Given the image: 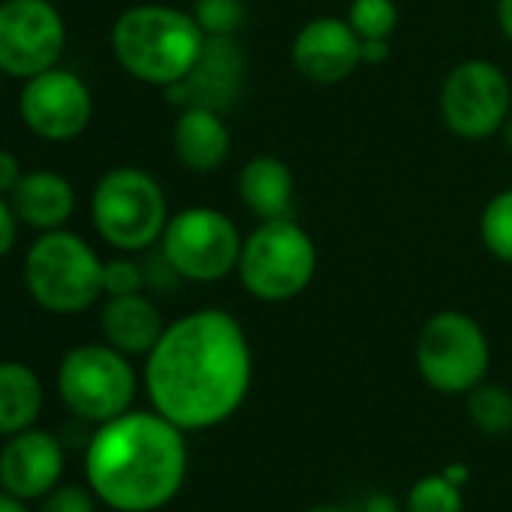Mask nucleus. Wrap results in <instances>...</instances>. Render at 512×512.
<instances>
[{
	"label": "nucleus",
	"mask_w": 512,
	"mask_h": 512,
	"mask_svg": "<svg viewBox=\"0 0 512 512\" xmlns=\"http://www.w3.org/2000/svg\"><path fill=\"white\" fill-rule=\"evenodd\" d=\"M151 407L181 431H208L232 419L253 383L244 326L223 308H199L172 323L145 356Z\"/></svg>",
	"instance_id": "f257e3e1"
},
{
	"label": "nucleus",
	"mask_w": 512,
	"mask_h": 512,
	"mask_svg": "<svg viewBox=\"0 0 512 512\" xmlns=\"http://www.w3.org/2000/svg\"><path fill=\"white\" fill-rule=\"evenodd\" d=\"M187 431L151 410H127L88 440V488L115 512H157L187 479Z\"/></svg>",
	"instance_id": "f03ea898"
},
{
	"label": "nucleus",
	"mask_w": 512,
	"mask_h": 512,
	"mask_svg": "<svg viewBox=\"0 0 512 512\" xmlns=\"http://www.w3.org/2000/svg\"><path fill=\"white\" fill-rule=\"evenodd\" d=\"M205 34L190 10L169 4H136L124 10L109 34L112 55L127 76L151 88L178 85L196 64Z\"/></svg>",
	"instance_id": "7ed1b4c3"
},
{
	"label": "nucleus",
	"mask_w": 512,
	"mask_h": 512,
	"mask_svg": "<svg viewBox=\"0 0 512 512\" xmlns=\"http://www.w3.org/2000/svg\"><path fill=\"white\" fill-rule=\"evenodd\" d=\"M320 253L311 232L290 217L260 220L241 244L238 281L244 293L266 305L299 299L317 278Z\"/></svg>",
	"instance_id": "20e7f679"
},
{
	"label": "nucleus",
	"mask_w": 512,
	"mask_h": 512,
	"mask_svg": "<svg viewBox=\"0 0 512 512\" xmlns=\"http://www.w3.org/2000/svg\"><path fill=\"white\" fill-rule=\"evenodd\" d=\"M25 290L49 314H85L103 299V260L67 226L40 232L25 253Z\"/></svg>",
	"instance_id": "39448f33"
},
{
	"label": "nucleus",
	"mask_w": 512,
	"mask_h": 512,
	"mask_svg": "<svg viewBox=\"0 0 512 512\" xmlns=\"http://www.w3.org/2000/svg\"><path fill=\"white\" fill-rule=\"evenodd\" d=\"M169 217L163 184L142 166H115L94 184V229L118 253H142L160 244Z\"/></svg>",
	"instance_id": "423d86ee"
},
{
	"label": "nucleus",
	"mask_w": 512,
	"mask_h": 512,
	"mask_svg": "<svg viewBox=\"0 0 512 512\" xmlns=\"http://www.w3.org/2000/svg\"><path fill=\"white\" fill-rule=\"evenodd\" d=\"M241 244L244 235L226 211L190 205L169 217L157 247L178 281L217 284L238 272Z\"/></svg>",
	"instance_id": "0eeeda50"
},
{
	"label": "nucleus",
	"mask_w": 512,
	"mask_h": 512,
	"mask_svg": "<svg viewBox=\"0 0 512 512\" xmlns=\"http://www.w3.org/2000/svg\"><path fill=\"white\" fill-rule=\"evenodd\" d=\"M419 377L440 395H467L485 383L491 344L485 329L464 311L446 308L431 314L413 347Z\"/></svg>",
	"instance_id": "6e6552de"
},
{
	"label": "nucleus",
	"mask_w": 512,
	"mask_h": 512,
	"mask_svg": "<svg viewBox=\"0 0 512 512\" xmlns=\"http://www.w3.org/2000/svg\"><path fill=\"white\" fill-rule=\"evenodd\" d=\"M139 377L130 356L112 344H82L67 350L58 365V395L64 407L91 425L127 413L136 401Z\"/></svg>",
	"instance_id": "1a4fd4ad"
},
{
	"label": "nucleus",
	"mask_w": 512,
	"mask_h": 512,
	"mask_svg": "<svg viewBox=\"0 0 512 512\" xmlns=\"http://www.w3.org/2000/svg\"><path fill=\"white\" fill-rule=\"evenodd\" d=\"M512 115L509 76L485 58L455 64L440 85V118L464 142H482L503 130Z\"/></svg>",
	"instance_id": "9d476101"
},
{
	"label": "nucleus",
	"mask_w": 512,
	"mask_h": 512,
	"mask_svg": "<svg viewBox=\"0 0 512 512\" xmlns=\"http://www.w3.org/2000/svg\"><path fill=\"white\" fill-rule=\"evenodd\" d=\"M67 49V25L49 0H4L0 4V70L28 82L58 67Z\"/></svg>",
	"instance_id": "9b49d317"
},
{
	"label": "nucleus",
	"mask_w": 512,
	"mask_h": 512,
	"mask_svg": "<svg viewBox=\"0 0 512 512\" xmlns=\"http://www.w3.org/2000/svg\"><path fill=\"white\" fill-rule=\"evenodd\" d=\"M19 115L43 142H70L88 130L94 118V97L82 76L52 67L25 82L19 94Z\"/></svg>",
	"instance_id": "f8f14e48"
},
{
	"label": "nucleus",
	"mask_w": 512,
	"mask_h": 512,
	"mask_svg": "<svg viewBox=\"0 0 512 512\" xmlns=\"http://www.w3.org/2000/svg\"><path fill=\"white\" fill-rule=\"evenodd\" d=\"M293 70L320 88L347 82L362 67V40L341 16L308 19L290 43Z\"/></svg>",
	"instance_id": "ddd939ff"
},
{
	"label": "nucleus",
	"mask_w": 512,
	"mask_h": 512,
	"mask_svg": "<svg viewBox=\"0 0 512 512\" xmlns=\"http://www.w3.org/2000/svg\"><path fill=\"white\" fill-rule=\"evenodd\" d=\"M247 76V55L238 43V37H208L202 46V55L196 58L193 70L172 88H166L169 103L175 106H205L226 112Z\"/></svg>",
	"instance_id": "4468645a"
},
{
	"label": "nucleus",
	"mask_w": 512,
	"mask_h": 512,
	"mask_svg": "<svg viewBox=\"0 0 512 512\" xmlns=\"http://www.w3.org/2000/svg\"><path fill=\"white\" fill-rule=\"evenodd\" d=\"M67 467L64 443L43 428H28L7 437L0 449V488L22 500H43L52 488L61 485Z\"/></svg>",
	"instance_id": "2eb2a0df"
},
{
	"label": "nucleus",
	"mask_w": 512,
	"mask_h": 512,
	"mask_svg": "<svg viewBox=\"0 0 512 512\" xmlns=\"http://www.w3.org/2000/svg\"><path fill=\"white\" fill-rule=\"evenodd\" d=\"M172 148L178 163L193 175H211L226 166L232 154V133L223 121V112L184 106L172 127Z\"/></svg>",
	"instance_id": "dca6fc26"
},
{
	"label": "nucleus",
	"mask_w": 512,
	"mask_h": 512,
	"mask_svg": "<svg viewBox=\"0 0 512 512\" xmlns=\"http://www.w3.org/2000/svg\"><path fill=\"white\" fill-rule=\"evenodd\" d=\"M100 332L103 341L121 350L124 356H148L160 335L166 332L163 314L145 293L130 296H106L100 308Z\"/></svg>",
	"instance_id": "f3484780"
},
{
	"label": "nucleus",
	"mask_w": 512,
	"mask_h": 512,
	"mask_svg": "<svg viewBox=\"0 0 512 512\" xmlns=\"http://www.w3.org/2000/svg\"><path fill=\"white\" fill-rule=\"evenodd\" d=\"M241 205L256 220L290 217L296 202V178L287 160L275 154H253L235 178Z\"/></svg>",
	"instance_id": "a211bd4d"
},
{
	"label": "nucleus",
	"mask_w": 512,
	"mask_h": 512,
	"mask_svg": "<svg viewBox=\"0 0 512 512\" xmlns=\"http://www.w3.org/2000/svg\"><path fill=\"white\" fill-rule=\"evenodd\" d=\"M10 202L25 226L37 232H52L64 229L67 220L73 217L76 190L55 169H34L22 175V181L10 193Z\"/></svg>",
	"instance_id": "6ab92c4d"
},
{
	"label": "nucleus",
	"mask_w": 512,
	"mask_h": 512,
	"mask_svg": "<svg viewBox=\"0 0 512 512\" xmlns=\"http://www.w3.org/2000/svg\"><path fill=\"white\" fill-rule=\"evenodd\" d=\"M46 404L40 374L28 362H0V437H13L37 425Z\"/></svg>",
	"instance_id": "aec40b11"
},
{
	"label": "nucleus",
	"mask_w": 512,
	"mask_h": 512,
	"mask_svg": "<svg viewBox=\"0 0 512 512\" xmlns=\"http://www.w3.org/2000/svg\"><path fill=\"white\" fill-rule=\"evenodd\" d=\"M467 416L485 437H503L512 431V392L494 383H479L467 392Z\"/></svg>",
	"instance_id": "412c9836"
},
{
	"label": "nucleus",
	"mask_w": 512,
	"mask_h": 512,
	"mask_svg": "<svg viewBox=\"0 0 512 512\" xmlns=\"http://www.w3.org/2000/svg\"><path fill=\"white\" fill-rule=\"evenodd\" d=\"M479 238L482 247L497 263L512 266V187L497 190L479 214Z\"/></svg>",
	"instance_id": "4be33fe9"
},
{
	"label": "nucleus",
	"mask_w": 512,
	"mask_h": 512,
	"mask_svg": "<svg viewBox=\"0 0 512 512\" xmlns=\"http://www.w3.org/2000/svg\"><path fill=\"white\" fill-rule=\"evenodd\" d=\"M359 40H392L401 22L395 0H350L344 16Z\"/></svg>",
	"instance_id": "5701e85b"
},
{
	"label": "nucleus",
	"mask_w": 512,
	"mask_h": 512,
	"mask_svg": "<svg viewBox=\"0 0 512 512\" xmlns=\"http://www.w3.org/2000/svg\"><path fill=\"white\" fill-rule=\"evenodd\" d=\"M407 512H464V500H461L458 485L449 476L431 473V476H422L410 488Z\"/></svg>",
	"instance_id": "b1692460"
},
{
	"label": "nucleus",
	"mask_w": 512,
	"mask_h": 512,
	"mask_svg": "<svg viewBox=\"0 0 512 512\" xmlns=\"http://www.w3.org/2000/svg\"><path fill=\"white\" fill-rule=\"evenodd\" d=\"M190 13L205 37H238L247 19V4L244 0H193Z\"/></svg>",
	"instance_id": "393cba45"
},
{
	"label": "nucleus",
	"mask_w": 512,
	"mask_h": 512,
	"mask_svg": "<svg viewBox=\"0 0 512 512\" xmlns=\"http://www.w3.org/2000/svg\"><path fill=\"white\" fill-rule=\"evenodd\" d=\"M148 278L145 266L136 263L130 253H121L115 260L103 263V296H130V293H145Z\"/></svg>",
	"instance_id": "a878e982"
},
{
	"label": "nucleus",
	"mask_w": 512,
	"mask_h": 512,
	"mask_svg": "<svg viewBox=\"0 0 512 512\" xmlns=\"http://www.w3.org/2000/svg\"><path fill=\"white\" fill-rule=\"evenodd\" d=\"M40 512H97V494L82 485H58L43 497Z\"/></svg>",
	"instance_id": "bb28decb"
},
{
	"label": "nucleus",
	"mask_w": 512,
	"mask_h": 512,
	"mask_svg": "<svg viewBox=\"0 0 512 512\" xmlns=\"http://www.w3.org/2000/svg\"><path fill=\"white\" fill-rule=\"evenodd\" d=\"M19 214L10 202V196L0 193V256H7L13 247H16V238H19Z\"/></svg>",
	"instance_id": "cd10ccee"
},
{
	"label": "nucleus",
	"mask_w": 512,
	"mask_h": 512,
	"mask_svg": "<svg viewBox=\"0 0 512 512\" xmlns=\"http://www.w3.org/2000/svg\"><path fill=\"white\" fill-rule=\"evenodd\" d=\"M22 175L25 172H22L19 157L13 151H7V148H0V193L10 196L16 190V184L22 181Z\"/></svg>",
	"instance_id": "c85d7f7f"
},
{
	"label": "nucleus",
	"mask_w": 512,
	"mask_h": 512,
	"mask_svg": "<svg viewBox=\"0 0 512 512\" xmlns=\"http://www.w3.org/2000/svg\"><path fill=\"white\" fill-rule=\"evenodd\" d=\"M392 55V40H362V67H380Z\"/></svg>",
	"instance_id": "c756f323"
},
{
	"label": "nucleus",
	"mask_w": 512,
	"mask_h": 512,
	"mask_svg": "<svg viewBox=\"0 0 512 512\" xmlns=\"http://www.w3.org/2000/svg\"><path fill=\"white\" fill-rule=\"evenodd\" d=\"M497 28L506 43H512V0H497Z\"/></svg>",
	"instance_id": "7c9ffc66"
},
{
	"label": "nucleus",
	"mask_w": 512,
	"mask_h": 512,
	"mask_svg": "<svg viewBox=\"0 0 512 512\" xmlns=\"http://www.w3.org/2000/svg\"><path fill=\"white\" fill-rule=\"evenodd\" d=\"M0 512H31V506H28V500L10 494L7 488H0Z\"/></svg>",
	"instance_id": "2f4dec72"
},
{
	"label": "nucleus",
	"mask_w": 512,
	"mask_h": 512,
	"mask_svg": "<svg viewBox=\"0 0 512 512\" xmlns=\"http://www.w3.org/2000/svg\"><path fill=\"white\" fill-rule=\"evenodd\" d=\"M365 512H398V509H395V500L389 494H371L365 503Z\"/></svg>",
	"instance_id": "473e14b6"
},
{
	"label": "nucleus",
	"mask_w": 512,
	"mask_h": 512,
	"mask_svg": "<svg viewBox=\"0 0 512 512\" xmlns=\"http://www.w3.org/2000/svg\"><path fill=\"white\" fill-rule=\"evenodd\" d=\"M500 136H503V145H506V151L512 154V115H509V121L503 124V130H500Z\"/></svg>",
	"instance_id": "72a5a7b5"
},
{
	"label": "nucleus",
	"mask_w": 512,
	"mask_h": 512,
	"mask_svg": "<svg viewBox=\"0 0 512 512\" xmlns=\"http://www.w3.org/2000/svg\"><path fill=\"white\" fill-rule=\"evenodd\" d=\"M308 512H347V509H341V506H332V503H323V506H311Z\"/></svg>",
	"instance_id": "f704fd0d"
},
{
	"label": "nucleus",
	"mask_w": 512,
	"mask_h": 512,
	"mask_svg": "<svg viewBox=\"0 0 512 512\" xmlns=\"http://www.w3.org/2000/svg\"><path fill=\"white\" fill-rule=\"evenodd\" d=\"M4 76H7V73H4V70H0V85H4Z\"/></svg>",
	"instance_id": "c9c22d12"
}]
</instances>
